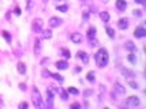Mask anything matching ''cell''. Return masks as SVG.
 Masks as SVG:
<instances>
[{
	"mask_svg": "<svg viewBox=\"0 0 146 109\" xmlns=\"http://www.w3.org/2000/svg\"><path fill=\"white\" fill-rule=\"evenodd\" d=\"M103 2H105V3H107V2H108V0H103Z\"/></svg>",
	"mask_w": 146,
	"mask_h": 109,
	"instance_id": "44",
	"label": "cell"
},
{
	"mask_svg": "<svg viewBox=\"0 0 146 109\" xmlns=\"http://www.w3.org/2000/svg\"><path fill=\"white\" fill-rule=\"evenodd\" d=\"M71 108H81V104H78V102H74V104L71 105Z\"/></svg>",
	"mask_w": 146,
	"mask_h": 109,
	"instance_id": "38",
	"label": "cell"
},
{
	"mask_svg": "<svg viewBox=\"0 0 146 109\" xmlns=\"http://www.w3.org/2000/svg\"><path fill=\"white\" fill-rule=\"evenodd\" d=\"M67 10H68V7L66 4L64 6H57V11H62V12H67Z\"/></svg>",
	"mask_w": 146,
	"mask_h": 109,
	"instance_id": "29",
	"label": "cell"
},
{
	"mask_svg": "<svg viewBox=\"0 0 146 109\" xmlns=\"http://www.w3.org/2000/svg\"><path fill=\"white\" fill-rule=\"evenodd\" d=\"M41 74H42V76H44V78H51V75H52L48 70H42V72H41Z\"/></svg>",
	"mask_w": 146,
	"mask_h": 109,
	"instance_id": "31",
	"label": "cell"
},
{
	"mask_svg": "<svg viewBox=\"0 0 146 109\" xmlns=\"http://www.w3.org/2000/svg\"><path fill=\"white\" fill-rule=\"evenodd\" d=\"M108 60H109V56H108V52L105 48H100L98 52L96 53V63L100 68H104L107 67L108 64Z\"/></svg>",
	"mask_w": 146,
	"mask_h": 109,
	"instance_id": "1",
	"label": "cell"
},
{
	"mask_svg": "<svg viewBox=\"0 0 146 109\" xmlns=\"http://www.w3.org/2000/svg\"><path fill=\"white\" fill-rule=\"evenodd\" d=\"M15 14H16V15H21V8H19V7H16V8H15V11H14Z\"/></svg>",
	"mask_w": 146,
	"mask_h": 109,
	"instance_id": "39",
	"label": "cell"
},
{
	"mask_svg": "<svg viewBox=\"0 0 146 109\" xmlns=\"http://www.w3.org/2000/svg\"><path fill=\"white\" fill-rule=\"evenodd\" d=\"M134 36L137 37V38H143V37L146 36V30L142 26H139V27H137V29L134 30Z\"/></svg>",
	"mask_w": 146,
	"mask_h": 109,
	"instance_id": "5",
	"label": "cell"
},
{
	"mask_svg": "<svg viewBox=\"0 0 146 109\" xmlns=\"http://www.w3.org/2000/svg\"><path fill=\"white\" fill-rule=\"evenodd\" d=\"M62 25V19L60 18H56V16H52V18L49 19V26L51 27H57Z\"/></svg>",
	"mask_w": 146,
	"mask_h": 109,
	"instance_id": "7",
	"label": "cell"
},
{
	"mask_svg": "<svg viewBox=\"0 0 146 109\" xmlns=\"http://www.w3.org/2000/svg\"><path fill=\"white\" fill-rule=\"evenodd\" d=\"M134 15H135V16H141V15H142L141 10H135V11H134Z\"/></svg>",
	"mask_w": 146,
	"mask_h": 109,
	"instance_id": "36",
	"label": "cell"
},
{
	"mask_svg": "<svg viewBox=\"0 0 146 109\" xmlns=\"http://www.w3.org/2000/svg\"><path fill=\"white\" fill-rule=\"evenodd\" d=\"M82 2H83V0H82Z\"/></svg>",
	"mask_w": 146,
	"mask_h": 109,
	"instance_id": "46",
	"label": "cell"
},
{
	"mask_svg": "<svg viewBox=\"0 0 146 109\" xmlns=\"http://www.w3.org/2000/svg\"><path fill=\"white\" fill-rule=\"evenodd\" d=\"M62 54L66 57V59H70V57H71V52L68 49H66V48H63V49H62Z\"/></svg>",
	"mask_w": 146,
	"mask_h": 109,
	"instance_id": "25",
	"label": "cell"
},
{
	"mask_svg": "<svg viewBox=\"0 0 146 109\" xmlns=\"http://www.w3.org/2000/svg\"><path fill=\"white\" fill-rule=\"evenodd\" d=\"M40 52H41V42H40V40H36V42H34V53L40 54Z\"/></svg>",
	"mask_w": 146,
	"mask_h": 109,
	"instance_id": "20",
	"label": "cell"
},
{
	"mask_svg": "<svg viewBox=\"0 0 146 109\" xmlns=\"http://www.w3.org/2000/svg\"><path fill=\"white\" fill-rule=\"evenodd\" d=\"M126 105L130 108H135L139 105V98L135 97V95H131V97H128L127 100H126Z\"/></svg>",
	"mask_w": 146,
	"mask_h": 109,
	"instance_id": "3",
	"label": "cell"
},
{
	"mask_svg": "<svg viewBox=\"0 0 146 109\" xmlns=\"http://www.w3.org/2000/svg\"><path fill=\"white\" fill-rule=\"evenodd\" d=\"M94 37H96V27L91 26V27H89V30H87V38L91 40V38H94Z\"/></svg>",
	"mask_w": 146,
	"mask_h": 109,
	"instance_id": "18",
	"label": "cell"
},
{
	"mask_svg": "<svg viewBox=\"0 0 146 109\" xmlns=\"http://www.w3.org/2000/svg\"><path fill=\"white\" fill-rule=\"evenodd\" d=\"M135 3H138V4H145V0H134Z\"/></svg>",
	"mask_w": 146,
	"mask_h": 109,
	"instance_id": "41",
	"label": "cell"
},
{
	"mask_svg": "<svg viewBox=\"0 0 146 109\" xmlns=\"http://www.w3.org/2000/svg\"><path fill=\"white\" fill-rule=\"evenodd\" d=\"M128 85L131 86V89H138V83H137V82H134V80H130V82H128Z\"/></svg>",
	"mask_w": 146,
	"mask_h": 109,
	"instance_id": "34",
	"label": "cell"
},
{
	"mask_svg": "<svg viewBox=\"0 0 146 109\" xmlns=\"http://www.w3.org/2000/svg\"><path fill=\"white\" fill-rule=\"evenodd\" d=\"M67 91L71 93V94H78V93H79V91H78L75 87H68V89H67Z\"/></svg>",
	"mask_w": 146,
	"mask_h": 109,
	"instance_id": "32",
	"label": "cell"
},
{
	"mask_svg": "<svg viewBox=\"0 0 146 109\" xmlns=\"http://www.w3.org/2000/svg\"><path fill=\"white\" fill-rule=\"evenodd\" d=\"M117 26H119V29H121V30H126L128 27V20L126 19V18H121V19H119V22H117Z\"/></svg>",
	"mask_w": 146,
	"mask_h": 109,
	"instance_id": "11",
	"label": "cell"
},
{
	"mask_svg": "<svg viewBox=\"0 0 146 109\" xmlns=\"http://www.w3.org/2000/svg\"><path fill=\"white\" fill-rule=\"evenodd\" d=\"M32 29H33V32H34V33H40V32H41V29H42V20L41 19H34Z\"/></svg>",
	"mask_w": 146,
	"mask_h": 109,
	"instance_id": "4",
	"label": "cell"
},
{
	"mask_svg": "<svg viewBox=\"0 0 146 109\" xmlns=\"http://www.w3.org/2000/svg\"><path fill=\"white\" fill-rule=\"evenodd\" d=\"M94 71H89V72H87V75H86V79L89 80V82H91V83H93L94 80H96V78H94Z\"/></svg>",
	"mask_w": 146,
	"mask_h": 109,
	"instance_id": "21",
	"label": "cell"
},
{
	"mask_svg": "<svg viewBox=\"0 0 146 109\" xmlns=\"http://www.w3.org/2000/svg\"><path fill=\"white\" fill-rule=\"evenodd\" d=\"M32 97H33V102H34V106L36 108H42L44 104H42V100H41V94H40L38 89L34 87L32 90Z\"/></svg>",
	"mask_w": 146,
	"mask_h": 109,
	"instance_id": "2",
	"label": "cell"
},
{
	"mask_svg": "<svg viewBox=\"0 0 146 109\" xmlns=\"http://www.w3.org/2000/svg\"><path fill=\"white\" fill-rule=\"evenodd\" d=\"M78 59L82 60L83 64H87V61H89V56H87L86 52H83V50H79V52H78Z\"/></svg>",
	"mask_w": 146,
	"mask_h": 109,
	"instance_id": "10",
	"label": "cell"
},
{
	"mask_svg": "<svg viewBox=\"0 0 146 109\" xmlns=\"http://www.w3.org/2000/svg\"><path fill=\"white\" fill-rule=\"evenodd\" d=\"M57 94H60V97H62V100H64V101H66L67 98H68V97H67V93H66V91L63 90V89H60V87H59V90H57Z\"/></svg>",
	"mask_w": 146,
	"mask_h": 109,
	"instance_id": "23",
	"label": "cell"
},
{
	"mask_svg": "<svg viewBox=\"0 0 146 109\" xmlns=\"http://www.w3.org/2000/svg\"><path fill=\"white\" fill-rule=\"evenodd\" d=\"M124 48H126L127 50H130V52L137 53V46H135V44H134V42H131V41H127V42L124 44Z\"/></svg>",
	"mask_w": 146,
	"mask_h": 109,
	"instance_id": "9",
	"label": "cell"
},
{
	"mask_svg": "<svg viewBox=\"0 0 146 109\" xmlns=\"http://www.w3.org/2000/svg\"><path fill=\"white\" fill-rule=\"evenodd\" d=\"M121 74H123L126 78H132V76H135L134 71H131V70H127V68H121Z\"/></svg>",
	"mask_w": 146,
	"mask_h": 109,
	"instance_id": "16",
	"label": "cell"
},
{
	"mask_svg": "<svg viewBox=\"0 0 146 109\" xmlns=\"http://www.w3.org/2000/svg\"><path fill=\"white\" fill-rule=\"evenodd\" d=\"M55 66L57 67V70H67V68H68V63L62 60V61H56Z\"/></svg>",
	"mask_w": 146,
	"mask_h": 109,
	"instance_id": "13",
	"label": "cell"
},
{
	"mask_svg": "<svg viewBox=\"0 0 146 109\" xmlns=\"http://www.w3.org/2000/svg\"><path fill=\"white\" fill-rule=\"evenodd\" d=\"M16 70H18L19 74H26V64L22 63V61H19V63L16 64Z\"/></svg>",
	"mask_w": 146,
	"mask_h": 109,
	"instance_id": "15",
	"label": "cell"
},
{
	"mask_svg": "<svg viewBox=\"0 0 146 109\" xmlns=\"http://www.w3.org/2000/svg\"><path fill=\"white\" fill-rule=\"evenodd\" d=\"M46 102H48V105H52L53 102V94L49 89H46Z\"/></svg>",
	"mask_w": 146,
	"mask_h": 109,
	"instance_id": "19",
	"label": "cell"
},
{
	"mask_svg": "<svg viewBox=\"0 0 146 109\" xmlns=\"http://www.w3.org/2000/svg\"><path fill=\"white\" fill-rule=\"evenodd\" d=\"M107 34H108V37H111V38H113V37H115V30L112 29V27L107 26Z\"/></svg>",
	"mask_w": 146,
	"mask_h": 109,
	"instance_id": "24",
	"label": "cell"
},
{
	"mask_svg": "<svg viewBox=\"0 0 146 109\" xmlns=\"http://www.w3.org/2000/svg\"><path fill=\"white\" fill-rule=\"evenodd\" d=\"M19 89H21L22 91H25L26 90V85L25 83H19Z\"/></svg>",
	"mask_w": 146,
	"mask_h": 109,
	"instance_id": "37",
	"label": "cell"
},
{
	"mask_svg": "<svg viewBox=\"0 0 146 109\" xmlns=\"http://www.w3.org/2000/svg\"><path fill=\"white\" fill-rule=\"evenodd\" d=\"M42 2H44V3H46V0H42Z\"/></svg>",
	"mask_w": 146,
	"mask_h": 109,
	"instance_id": "45",
	"label": "cell"
},
{
	"mask_svg": "<svg viewBox=\"0 0 146 109\" xmlns=\"http://www.w3.org/2000/svg\"><path fill=\"white\" fill-rule=\"evenodd\" d=\"M3 37L6 38V41H7L8 44L11 42V36H10V33H8V32H3Z\"/></svg>",
	"mask_w": 146,
	"mask_h": 109,
	"instance_id": "28",
	"label": "cell"
},
{
	"mask_svg": "<svg viewBox=\"0 0 146 109\" xmlns=\"http://www.w3.org/2000/svg\"><path fill=\"white\" fill-rule=\"evenodd\" d=\"M128 60H130L132 64H135V63H137V56L134 54V52H132L131 54H128Z\"/></svg>",
	"mask_w": 146,
	"mask_h": 109,
	"instance_id": "27",
	"label": "cell"
},
{
	"mask_svg": "<svg viewBox=\"0 0 146 109\" xmlns=\"http://www.w3.org/2000/svg\"><path fill=\"white\" fill-rule=\"evenodd\" d=\"M51 76L53 78V79H56V80H59V82H63L64 80V78L62 76V75H59V74H52Z\"/></svg>",
	"mask_w": 146,
	"mask_h": 109,
	"instance_id": "26",
	"label": "cell"
},
{
	"mask_svg": "<svg viewBox=\"0 0 146 109\" xmlns=\"http://www.w3.org/2000/svg\"><path fill=\"white\" fill-rule=\"evenodd\" d=\"M51 37H52V32H51V30H44V32H42V38L49 40Z\"/></svg>",
	"mask_w": 146,
	"mask_h": 109,
	"instance_id": "22",
	"label": "cell"
},
{
	"mask_svg": "<svg viewBox=\"0 0 146 109\" xmlns=\"http://www.w3.org/2000/svg\"><path fill=\"white\" fill-rule=\"evenodd\" d=\"M28 108H29V104L26 101H23V102L19 104V109H28Z\"/></svg>",
	"mask_w": 146,
	"mask_h": 109,
	"instance_id": "30",
	"label": "cell"
},
{
	"mask_svg": "<svg viewBox=\"0 0 146 109\" xmlns=\"http://www.w3.org/2000/svg\"><path fill=\"white\" fill-rule=\"evenodd\" d=\"M33 10H34V0H26V11L32 14Z\"/></svg>",
	"mask_w": 146,
	"mask_h": 109,
	"instance_id": "12",
	"label": "cell"
},
{
	"mask_svg": "<svg viewBox=\"0 0 146 109\" xmlns=\"http://www.w3.org/2000/svg\"><path fill=\"white\" fill-rule=\"evenodd\" d=\"M71 41H72L74 44H81L82 42V36H81L79 33H72L71 34Z\"/></svg>",
	"mask_w": 146,
	"mask_h": 109,
	"instance_id": "8",
	"label": "cell"
},
{
	"mask_svg": "<svg viewBox=\"0 0 146 109\" xmlns=\"http://www.w3.org/2000/svg\"><path fill=\"white\" fill-rule=\"evenodd\" d=\"M116 7L120 11H124L126 7H127V3H126V0H116Z\"/></svg>",
	"mask_w": 146,
	"mask_h": 109,
	"instance_id": "14",
	"label": "cell"
},
{
	"mask_svg": "<svg viewBox=\"0 0 146 109\" xmlns=\"http://www.w3.org/2000/svg\"><path fill=\"white\" fill-rule=\"evenodd\" d=\"M100 18H101V20H103L104 23H108L109 22V14H108L107 11H103V12H100Z\"/></svg>",
	"mask_w": 146,
	"mask_h": 109,
	"instance_id": "17",
	"label": "cell"
},
{
	"mask_svg": "<svg viewBox=\"0 0 146 109\" xmlns=\"http://www.w3.org/2000/svg\"><path fill=\"white\" fill-rule=\"evenodd\" d=\"M55 2H62V0H55Z\"/></svg>",
	"mask_w": 146,
	"mask_h": 109,
	"instance_id": "43",
	"label": "cell"
},
{
	"mask_svg": "<svg viewBox=\"0 0 146 109\" xmlns=\"http://www.w3.org/2000/svg\"><path fill=\"white\" fill-rule=\"evenodd\" d=\"M48 61H49V59H48V57H45V59H42L41 64H46V63H48Z\"/></svg>",
	"mask_w": 146,
	"mask_h": 109,
	"instance_id": "42",
	"label": "cell"
},
{
	"mask_svg": "<svg viewBox=\"0 0 146 109\" xmlns=\"http://www.w3.org/2000/svg\"><path fill=\"white\" fill-rule=\"evenodd\" d=\"M98 45V41L96 40V37H94V38H91L90 40V46H97Z\"/></svg>",
	"mask_w": 146,
	"mask_h": 109,
	"instance_id": "33",
	"label": "cell"
},
{
	"mask_svg": "<svg viewBox=\"0 0 146 109\" xmlns=\"http://www.w3.org/2000/svg\"><path fill=\"white\" fill-rule=\"evenodd\" d=\"M113 90H115V93H117L119 95H124V94H126V89L121 86V85L119 83V82H116V83H115Z\"/></svg>",
	"mask_w": 146,
	"mask_h": 109,
	"instance_id": "6",
	"label": "cell"
},
{
	"mask_svg": "<svg viewBox=\"0 0 146 109\" xmlns=\"http://www.w3.org/2000/svg\"><path fill=\"white\" fill-rule=\"evenodd\" d=\"M87 18H89V11H87V10H85V11H83V19L87 20Z\"/></svg>",
	"mask_w": 146,
	"mask_h": 109,
	"instance_id": "35",
	"label": "cell"
},
{
	"mask_svg": "<svg viewBox=\"0 0 146 109\" xmlns=\"http://www.w3.org/2000/svg\"><path fill=\"white\" fill-rule=\"evenodd\" d=\"M90 94H91V90H86V91H85V97H89Z\"/></svg>",
	"mask_w": 146,
	"mask_h": 109,
	"instance_id": "40",
	"label": "cell"
}]
</instances>
